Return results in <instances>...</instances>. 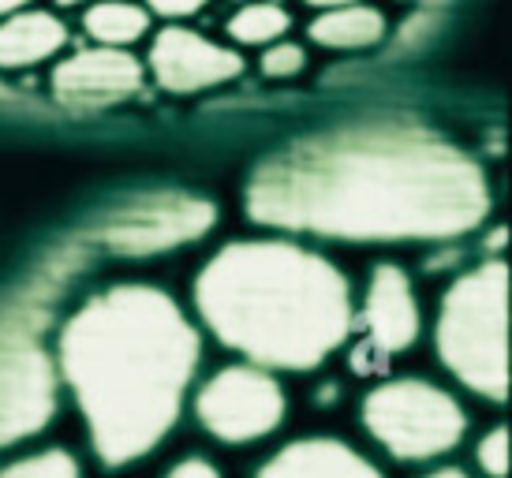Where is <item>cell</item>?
Segmentation results:
<instances>
[{
	"label": "cell",
	"mask_w": 512,
	"mask_h": 478,
	"mask_svg": "<svg viewBox=\"0 0 512 478\" xmlns=\"http://www.w3.org/2000/svg\"><path fill=\"white\" fill-rule=\"evenodd\" d=\"M288 400L281 385L258 366H225L195 396L199 422L228 445H247L285 422Z\"/></svg>",
	"instance_id": "obj_7"
},
{
	"label": "cell",
	"mask_w": 512,
	"mask_h": 478,
	"mask_svg": "<svg viewBox=\"0 0 512 478\" xmlns=\"http://www.w3.org/2000/svg\"><path fill=\"white\" fill-rule=\"evenodd\" d=\"M169 478H221L217 475V467L210 460H199V456H191L184 464H176L169 471Z\"/></svg>",
	"instance_id": "obj_21"
},
{
	"label": "cell",
	"mask_w": 512,
	"mask_h": 478,
	"mask_svg": "<svg viewBox=\"0 0 512 478\" xmlns=\"http://www.w3.org/2000/svg\"><path fill=\"white\" fill-rule=\"evenodd\" d=\"M311 38L322 49H337V53H359V49H374L385 38V15L374 4L352 0L341 8H326L311 23Z\"/></svg>",
	"instance_id": "obj_14"
},
{
	"label": "cell",
	"mask_w": 512,
	"mask_h": 478,
	"mask_svg": "<svg viewBox=\"0 0 512 478\" xmlns=\"http://www.w3.org/2000/svg\"><path fill=\"white\" fill-rule=\"evenodd\" d=\"M0 478H83L72 452L64 449H45L23 460H12L8 467H0Z\"/></svg>",
	"instance_id": "obj_17"
},
{
	"label": "cell",
	"mask_w": 512,
	"mask_h": 478,
	"mask_svg": "<svg viewBox=\"0 0 512 478\" xmlns=\"http://www.w3.org/2000/svg\"><path fill=\"white\" fill-rule=\"evenodd\" d=\"M438 355L471 393L509 396V269L505 262L464 273L438 314Z\"/></svg>",
	"instance_id": "obj_4"
},
{
	"label": "cell",
	"mask_w": 512,
	"mask_h": 478,
	"mask_svg": "<svg viewBox=\"0 0 512 478\" xmlns=\"http://www.w3.org/2000/svg\"><path fill=\"white\" fill-rule=\"evenodd\" d=\"M475 456H479V467H483L490 478H505V475H509V430H505V426L490 430V434L479 441Z\"/></svg>",
	"instance_id": "obj_19"
},
{
	"label": "cell",
	"mask_w": 512,
	"mask_h": 478,
	"mask_svg": "<svg viewBox=\"0 0 512 478\" xmlns=\"http://www.w3.org/2000/svg\"><path fill=\"white\" fill-rule=\"evenodd\" d=\"M68 23L42 8H23L0 19V68L23 71L53 60L68 45Z\"/></svg>",
	"instance_id": "obj_13"
},
{
	"label": "cell",
	"mask_w": 512,
	"mask_h": 478,
	"mask_svg": "<svg viewBox=\"0 0 512 478\" xmlns=\"http://www.w3.org/2000/svg\"><path fill=\"white\" fill-rule=\"evenodd\" d=\"M143 90V64L120 45H90L53 68V94L68 105H113Z\"/></svg>",
	"instance_id": "obj_10"
},
{
	"label": "cell",
	"mask_w": 512,
	"mask_h": 478,
	"mask_svg": "<svg viewBox=\"0 0 512 478\" xmlns=\"http://www.w3.org/2000/svg\"><path fill=\"white\" fill-rule=\"evenodd\" d=\"M363 426L389 456L419 464L456 449L468 434V415L438 385L400 378L363 400Z\"/></svg>",
	"instance_id": "obj_5"
},
{
	"label": "cell",
	"mask_w": 512,
	"mask_h": 478,
	"mask_svg": "<svg viewBox=\"0 0 512 478\" xmlns=\"http://www.w3.org/2000/svg\"><path fill=\"white\" fill-rule=\"evenodd\" d=\"M217 213L191 195H150L113 210L98 225V243L113 254H157L206 236Z\"/></svg>",
	"instance_id": "obj_8"
},
{
	"label": "cell",
	"mask_w": 512,
	"mask_h": 478,
	"mask_svg": "<svg viewBox=\"0 0 512 478\" xmlns=\"http://www.w3.org/2000/svg\"><path fill=\"white\" fill-rule=\"evenodd\" d=\"M210 0H146V8L161 19H187V15H199Z\"/></svg>",
	"instance_id": "obj_20"
},
{
	"label": "cell",
	"mask_w": 512,
	"mask_h": 478,
	"mask_svg": "<svg viewBox=\"0 0 512 478\" xmlns=\"http://www.w3.org/2000/svg\"><path fill=\"white\" fill-rule=\"evenodd\" d=\"M288 30H292V15L270 0L243 4L240 12L228 19V38L240 45H270L277 38H285Z\"/></svg>",
	"instance_id": "obj_16"
},
{
	"label": "cell",
	"mask_w": 512,
	"mask_h": 478,
	"mask_svg": "<svg viewBox=\"0 0 512 478\" xmlns=\"http://www.w3.org/2000/svg\"><path fill=\"white\" fill-rule=\"evenodd\" d=\"M303 68H307V49L296 42L277 38V42H270L266 53H262V75H266V79H292V75H299Z\"/></svg>",
	"instance_id": "obj_18"
},
{
	"label": "cell",
	"mask_w": 512,
	"mask_h": 478,
	"mask_svg": "<svg viewBox=\"0 0 512 478\" xmlns=\"http://www.w3.org/2000/svg\"><path fill=\"white\" fill-rule=\"evenodd\" d=\"M57 411V370L23 322L0 325V449L49 426Z\"/></svg>",
	"instance_id": "obj_6"
},
{
	"label": "cell",
	"mask_w": 512,
	"mask_h": 478,
	"mask_svg": "<svg viewBox=\"0 0 512 478\" xmlns=\"http://www.w3.org/2000/svg\"><path fill=\"white\" fill-rule=\"evenodd\" d=\"M427 478H468V475H464L460 467H441V471H430Z\"/></svg>",
	"instance_id": "obj_23"
},
{
	"label": "cell",
	"mask_w": 512,
	"mask_h": 478,
	"mask_svg": "<svg viewBox=\"0 0 512 478\" xmlns=\"http://www.w3.org/2000/svg\"><path fill=\"white\" fill-rule=\"evenodd\" d=\"M23 8H34V0H0V19L12 12H23Z\"/></svg>",
	"instance_id": "obj_22"
},
{
	"label": "cell",
	"mask_w": 512,
	"mask_h": 478,
	"mask_svg": "<svg viewBox=\"0 0 512 478\" xmlns=\"http://www.w3.org/2000/svg\"><path fill=\"white\" fill-rule=\"evenodd\" d=\"M199 370V333L154 284L90 296L60 329V374L101 464L124 467L169 434Z\"/></svg>",
	"instance_id": "obj_2"
},
{
	"label": "cell",
	"mask_w": 512,
	"mask_h": 478,
	"mask_svg": "<svg viewBox=\"0 0 512 478\" xmlns=\"http://www.w3.org/2000/svg\"><path fill=\"white\" fill-rule=\"evenodd\" d=\"M370 344L385 355L408 352L419 340V303H415L412 281L400 266H378L367 284L363 303Z\"/></svg>",
	"instance_id": "obj_11"
},
{
	"label": "cell",
	"mask_w": 512,
	"mask_h": 478,
	"mask_svg": "<svg viewBox=\"0 0 512 478\" xmlns=\"http://www.w3.org/2000/svg\"><path fill=\"white\" fill-rule=\"evenodd\" d=\"M83 30L98 45L128 49L150 30V12L131 0H90L83 8Z\"/></svg>",
	"instance_id": "obj_15"
},
{
	"label": "cell",
	"mask_w": 512,
	"mask_h": 478,
	"mask_svg": "<svg viewBox=\"0 0 512 478\" xmlns=\"http://www.w3.org/2000/svg\"><path fill=\"white\" fill-rule=\"evenodd\" d=\"M150 75L169 94H199L243 75V57L187 27H165L150 45Z\"/></svg>",
	"instance_id": "obj_9"
},
{
	"label": "cell",
	"mask_w": 512,
	"mask_h": 478,
	"mask_svg": "<svg viewBox=\"0 0 512 478\" xmlns=\"http://www.w3.org/2000/svg\"><path fill=\"white\" fill-rule=\"evenodd\" d=\"M490 187L456 146L408 127L307 139L262 161L247 217L266 228L352 243L456 239L483 225Z\"/></svg>",
	"instance_id": "obj_1"
},
{
	"label": "cell",
	"mask_w": 512,
	"mask_h": 478,
	"mask_svg": "<svg viewBox=\"0 0 512 478\" xmlns=\"http://www.w3.org/2000/svg\"><path fill=\"white\" fill-rule=\"evenodd\" d=\"M303 4H311V8H341V4H352V0H303Z\"/></svg>",
	"instance_id": "obj_24"
},
{
	"label": "cell",
	"mask_w": 512,
	"mask_h": 478,
	"mask_svg": "<svg viewBox=\"0 0 512 478\" xmlns=\"http://www.w3.org/2000/svg\"><path fill=\"white\" fill-rule=\"evenodd\" d=\"M258 478H382V471L337 437H307L270 456Z\"/></svg>",
	"instance_id": "obj_12"
},
{
	"label": "cell",
	"mask_w": 512,
	"mask_h": 478,
	"mask_svg": "<svg viewBox=\"0 0 512 478\" xmlns=\"http://www.w3.org/2000/svg\"><path fill=\"white\" fill-rule=\"evenodd\" d=\"M60 8H86V4H90V0H57Z\"/></svg>",
	"instance_id": "obj_25"
},
{
	"label": "cell",
	"mask_w": 512,
	"mask_h": 478,
	"mask_svg": "<svg viewBox=\"0 0 512 478\" xmlns=\"http://www.w3.org/2000/svg\"><path fill=\"white\" fill-rule=\"evenodd\" d=\"M195 310L221 344L270 370H314L352 333V296L329 258L288 239H236L202 266Z\"/></svg>",
	"instance_id": "obj_3"
}]
</instances>
